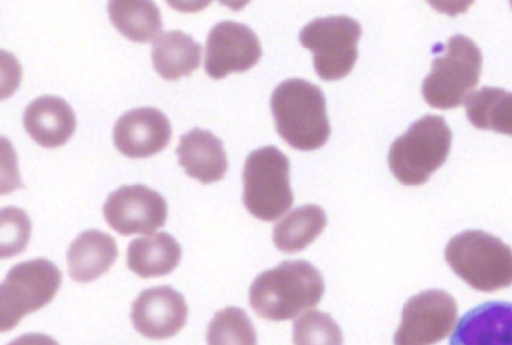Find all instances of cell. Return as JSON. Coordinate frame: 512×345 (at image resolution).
Instances as JSON below:
<instances>
[{"label": "cell", "instance_id": "obj_13", "mask_svg": "<svg viewBox=\"0 0 512 345\" xmlns=\"http://www.w3.org/2000/svg\"><path fill=\"white\" fill-rule=\"evenodd\" d=\"M171 133L170 122L160 110L140 107L124 113L117 119L113 141L123 155L144 158L164 149Z\"/></svg>", "mask_w": 512, "mask_h": 345}, {"label": "cell", "instance_id": "obj_6", "mask_svg": "<svg viewBox=\"0 0 512 345\" xmlns=\"http://www.w3.org/2000/svg\"><path fill=\"white\" fill-rule=\"evenodd\" d=\"M482 54L468 37L449 38L445 54L432 62L431 72L422 84L425 101L438 109L460 106L478 84Z\"/></svg>", "mask_w": 512, "mask_h": 345}, {"label": "cell", "instance_id": "obj_7", "mask_svg": "<svg viewBox=\"0 0 512 345\" xmlns=\"http://www.w3.org/2000/svg\"><path fill=\"white\" fill-rule=\"evenodd\" d=\"M61 281V271L44 258L13 266L1 284V331L11 330L25 315L48 304L59 289Z\"/></svg>", "mask_w": 512, "mask_h": 345}, {"label": "cell", "instance_id": "obj_17", "mask_svg": "<svg viewBox=\"0 0 512 345\" xmlns=\"http://www.w3.org/2000/svg\"><path fill=\"white\" fill-rule=\"evenodd\" d=\"M117 254V244L109 234L86 230L68 248L69 274L78 282L93 281L109 270Z\"/></svg>", "mask_w": 512, "mask_h": 345}, {"label": "cell", "instance_id": "obj_22", "mask_svg": "<svg viewBox=\"0 0 512 345\" xmlns=\"http://www.w3.org/2000/svg\"><path fill=\"white\" fill-rule=\"evenodd\" d=\"M466 113L472 125L512 135V92L483 86L466 98Z\"/></svg>", "mask_w": 512, "mask_h": 345}, {"label": "cell", "instance_id": "obj_21", "mask_svg": "<svg viewBox=\"0 0 512 345\" xmlns=\"http://www.w3.org/2000/svg\"><path fill=\"white\" fill-rule=\"evenodd\" d=\"M326 221L320 206L308 204L298 207L274 226V244L285 253L301 251L320 235Z\"/></svg>", "mask_w": 512, "mask_h": 345}, {"label": "cell", "instance_id": "obj_10", "mask_svg": "<svg viewBox=\"0 0 512 345\" xmlns=\"http://www.w3.org/2000/svg\"><path fill=\"white\" fill-rule=\"evenodd\" d=\"M103 214L108 225L121 235L151 234L165 224L167 204L157 191L145 185H123L110 193Z\"/></svg>", "mask_w": 512, "mask_h": 345}, {"label": "cell", "instance_id": "obj_12", "mask_svg": "<svg viewBox=\"0 0 512 345\" xmlns=\"http://www.w3.org/2000/svg\"><path fill=\"white\" fill-rule=\"evenodd\" d=\"M188 307L184 297L170 286L142 291L132 304L134 328L149 339H166L185 325Z\"/></svg>", "mask_w": 512, "mask_h": 345}, {"label": "cell", "instance_id": "obj_11", "mask_svg": "<svg viewBox=\"0 0 512 345\" xmlns=\"http://www.w3.org/2000/svg\"><path fill=\"white\" fill-rule=\"evenodd\" d=\"M261 54L260 41L253 30L226 20L217 23L208 34L204 65L210 77L221 79L231 72L250 69Z\"/></svg>", "mask_w": 512, "mask_h": 345}, {"label": "cell", "instance_id": "obj_19", "mask_svg": "<svg viewBox=\"0 0 512 345\" xmlns=\"http://www.w3.org/2000/svg\"><path fill=\"white\" fill-rule=\"evenodd\" d=\"M201 50V45L181 30L163 32L153 42L154 68L166 80L189 76L200 65Z\"/></svg>", "mask_w": 512, "mask_h": 345}, {"label": "cell", "instance_id": "obj_16", "mask_svg": "<svg viewBox=\"0 0 512 345\" xmlns=\"http://www.w3.org/2000/svg\"><path fill=\"white\" fill-rule=\"evenodd\" d=\"M176 153L187 175L202 184L221 180L228 168L222 141L208 130L196 127L182 135Z\"/></svg>", "mask_w": 512, "mask_h": 345}, {"label": "cell", "instance_id": "obj_4", "mask_svg": "<svg viewBox=\"0 0 512 345\" xmlns=\"http://www.w3.org/2000/svg\"><path fill=\"white\" fill-rule=\"evenodd\" d=\"M452 132L443 117L425 115L391 145L388 163L395 178L404 185L425 183L446 160Z\"/></svg>", "mask_w": 512, "mask_h": 345}, {"label": "cell", "instance_id": "obj_25", "mask_svg": "<svg viewBox=\"0 0 512 345\" xmlns=\"http://www.w3.org/2000/svg\"><path fill=\"white\" fill-rule=\"evenodd\" d=\"M1 257L20 253L27 246L30 221L23 210L15 207L4 208L1 212Z\"/></svg>", "mask_w": 512, "mask_h": 345}, {"label": "cell", "instance_id": "obj_8", "mask_svg": "<svg viewBox=\"0 0 512 345\" xmlns=\"http://www.w3.org/2000/svg\"><path fill=\"white\" fill-rule=\"evenodd\" d=\"M361 25L346 15L316 18L299 34L301 44L313 53L314 68L323 80L346 76L357 59Z\"/></svg>", "mask_w": 512, "mask_h": 345}, {"label": "cell", "instance_id": "obj_20", "mask_svg": "<svg viewBox=\"0 0 512 345\" xmlns=\"http://www.w3.org/2000/svg\"><path fill=\"white\" fill-rule=\"evenodd\" d=\"M108 14L117 30L134 42H154L163 33L160 11L154 2L110 1Z\"/></svg>", "mask_w": 512, "mask_h": 345}, {"label": "cell", "instance_id": "obj_26", "mask_svg": "<svg viewBox=\"0 0 512 345\" xmlns=\"http://www.w3.org/2000/svg\"><path fill=\"white\" fill-rule=\"evenodd\" d=\"M8 345H59L52 337L42 333H27L12 340Z\"/></svg>", "mask_w": 512, "mask_h": 345}, {"label": "cell", "instance_id": "obj_18", "mask_svg": "<svg viewBox=\"0 0 512 345\" xmlns=\"http://www.w3.org/2000/svg\"><path fill=\"white\" fill-rule=\"evenodd\" d=\"M181 258L179 243L168 233L158 232L133 239L127 251L129 269L142 278L166 275Z\"/></svg>", "mask_w": 512, "mask_h": 345}, {"label": "cell", "instance_id": "obj_23", "mask_svg": "<svg viewBox=\"0 0 512 345\" xmlns=\"http://www.w3.org/2000/svg\"><path fill=\"white\" fill-rule=\"evenodd\" d=\"M207 345H257L255 328L245 311L226 307L218 311L207 328Z\"/></svg>", "mask_w": 512, "mask_h": 345}, {"label": "cell", "instance_id": "obj_9", "mask_svg": "<svg viewBox=\"0 0 512 345\" xmlns=\"http://www.w3.org/2000/svg\"><path fill=\"white\" fill-rule=\"evenodd\" d=\"M456 318L457 305L450 294L422 291L405 303L394 345H433L450 333Z\"/></svg>", "mask_w": 512, "mask_h": 345}, {"label": "cell", "instance_id": "obj_5", "mask_svg": "<svg viewBox=\"0 0 512 345\" xmlns=\"http://www.w3.org/2000/svg\"><path fill=\"white\" fill-rule=\"evenodd\" d=\"M290 162L274 146L252 151L243 169V203L250 214L272 222L288 211L293 204L290 187Z\"/></svg>", "mask_w": 512, "mask_h": 345}, {"label": "cell", "instance_id": "obj_2", "mask_svg": "<svg viewBox=\"0 0 512 345\" xmlns=\"http://www.w3.org/2000/svg\"><path fill=\"white\" fill-rule=\"evenodd\" d=\"M271 109L278 134L293 148L314 150L329 138L326 102L319 86L300 78L285 80L272 93Z\"/></svg>", "mask_w": 512, "mask_h": 345}, {"label": "cell", "instance_id": "obj_24", "mask_svg": "<svg viewBox=\"0 0 512 345\" xmlns=\"http://www.w3.org/2000/svg\"><path fill=\"white\" fill-rule=\"evenodd\" d=\"M342 342V331L328 313L306 312L294 322V345H342Z\"/></svg>", "mask_w": 512, "mask_h": 345}, {"label": "cell", "instance_id": "obj_14", "mask_svg": "<svg viewBox=\"0 0 512 345\" xmlns=\"http://www.w3.org/2000/svg\"><path fill=\"white\" fill-rule=\"evenodd\" d=\"M449 345H512V303H482L459 320Z\"/></svg>", "mask_w": 512, "mask_h": 345}, {"label": "cell", "instance_id": "obj_15", "mask_svg": "<svg viewBox=\"0 0 512 345\" xmlns=\"http://www.w3.org/2000/svg\"><path fill=\"white\" fill-rule=\"evenodd\" d=\"M23 123L36 143L54 148L66 143L74 133L76 118L65 100L57 96L44 95L26 107Z\"/></svg>", "mask_w": 512, "mask_h": 345}, {"label": "cell", "instance_id": "obj_1", "mask_svg": "<svg viewBox=\"0 0 512 345\" xmlns=\"http://www.w3.org/2000/svg\"><path fill=\"white\" fill-rule=\"evenodd\" d=\"M321 273L305 260L283 261L252 282L249 302L262 318L282 321L316 306L324 293Z\"/></svg>", "mask_w": 512, "mask_h": 345}, {"label": "cell", "instance_id": "obj_3", "mask_svg": "<svg viewBox=\"0 0 512 345\" xmlns=\"http://www.w3.org/2000/svg\"><path fill=\"white\" fill-rule=\"evenodd\" d=\"M445 259L476 290L494 291L512 284V249L484 231L467 230L452 237Z\"/></svg>", "mask_w": 512, "mask_h": 345}]
</instances>
